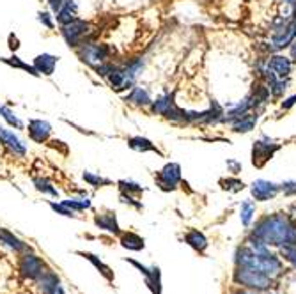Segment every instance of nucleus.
<instances>
[{
	"label": "nucleus",
	"mask_w": 296,
	"mask_h": 294,
	"mask_svg": "<svg viewBox=\"0 0 296 294\" xmlns=\"http://www.w3.org/2000/svg\"><path fill=\"white\" fill-rule=\"evenodd\" d=\"M241 222H243V225H250V220H252V216H253V213H256V205H253V202H250V200H245L241 204Z\"/></svg>",
	"instance_id": "cd10ccee"
},
{
	"label": "nucleus",
	"mask_w": 296,
	"mask_h": 294,
	"mask_svg": "<svg viewBox=\"0 0 296 294\" xmlns=\"http://www.w3.org/2000/svg\"><path fill=\"white\" fill-rule=\"evenodd\" d=\"M268 67L277 74V78H282L284 80L285 76H289L291 73V60L284 55H273L268 62Z\"/></svg>",
	"instance_id": "f8f14e48"
},
{
	"label": "nucleus",
	"mask_w": 296,
	"mask_h": 294,
	"mask_svg": "<svg viewBox=\"0 0 296 294\" xmlns=\"http://www.w3.org/2000/svg\"><path fill=\"white\" fill-rule=\"evenodd\" d=\"M78 55L82 59V62L89 64L91 67H98L100 64L107 62L108 55H110V50L105 45H100V43L86 41L78 46Z\"/></svg>",
	"instance_id": "20e7f679"
},
{
	"label": "nucleus",
	"mask_w": 296,
	"mask_h": 294,
	"mask_svg": "<svg viewBox=\"0 0 296 294\" xmlns=\"http://www.w3.org/2000/svg\"><path fill=\"white\" fill-rule=\"evenodd\" d=\"M62 204L71 209V211H83V209L91 207L89 198H69V200H62Z\"/></svg>",
	"instance_id": "a878e982"
},
{
	"label": "nucleus",
	"mask_w": 296,
	"mask_h": 294,
	"mask_svg": "<svg viewBox=\"0 0 296 294\" xmlns=\"http://www.w3.org/2000/svg\"><path fill=\"white\" fill-rule=\"evenodd\" d=\"M82 255H83V257L87 259V261H91V262H93V264H94V268H96V269H100V273H101V275L105 276V278L108 280V282H112V280H114V273H112V269L108 268L107 264H103V262H101L100 259L96 257V255H94V254H89V251H82Z\"/></svg>",
	"instance_id": "4be33fe9"
},
{
	"label": "nucleus",
	"mask_w": 296,
	"mask_h": 294,
	"mask_svg": "<svg viewBox=\"0 0 296 294\" xmlns=\"http://www.w3.org/2000/svg\"><path fill=\"white\" fill-rule=\"evenodd\" d=\"M43 269H45V262L34 254L23 255L22 262H20V271L25 276H29V278H39L43 275Z\"/></svg>",
	"instance_id": "423d86ee"
},
{
	"label": "nucleus",
	"mask_w": 296,
	"mask_h": 294,
	"mask_svg": "<svg viewBox=\"0 0 296 294\" xmlns=\"http://www.w3.org/2000/svg\"><path fill=\"white\" fill-rule=\"evenodd\" d=\"M48 4H50L52 11H54V13H57V11L66 4V0H48Z\"/></svg>",
	"instance_id": "4c0bfd02"
},
{
	"label": "nucleus",
	"mask_w": 296,
	"mask_h": 294,
	"mask_svg": "<svg viewBox=\"0 0 296 294\" xmlns=\"http://www.w3.org/2000/svg\"><path fill=\"white\" fill-rule=\"evenodd\" d=\"M256 122H257L256 115H248V113H245L243 117L236 119V122L232 124V128H234V131H243V133H246V131H250L253 126H256Z\"/></svg>",
	"instance_id": "5701e85b"
},
{
	"label": "nucleus",
	"mask_w": 296,
	"mask_h": 294,
	"mask_svg": "<svg viewBox=\"0 0 296 294\" xmlns=\"http://www.w3.org/2000/svg\"><path fill=\"white\" fill-rule=\"evenodd\" d=\"M121 246L128 248V250H133V251H140V250H144V239L135 232H126V234H122V237H121Z\"/></svg>",
	"instance_id": "6ab92c4d"
},
{
	"label": "nucleus",
	"mask_w": 296,
	"mask_h": 294,
	"mask_svg": "<svg viewBox=\"0 0 296 294\" xmlns=\"http://www.w3.org/2000/svg\"><path fill=\"white\" fill-rule=\"evenodd\" d=\"M234 280L238 283H241V285L250 287V289H256V290H266L273 283V280L270 276H266L264 273L257 271L253 268H246V266H238Z\"/></svg>",
	"instance_id": "f03ea898"
},
{
	"label": "nucleus",
	"mask_w": 296,
	"mask_h": 294,
	"mask_svg": "<svg viewBox=\"0 0 296 294\" xmlns=\"http://www.w3.org/2000/svg\"><path fill=\"white\" fill-rule=\"evenodd\" d=\"M9 41H11V45H9V48L13 50V52H15V50H18V46H20V43H18V39L15 37V35H9Z\"/></svg>",
	"instance_id": "ea45409f"
},
{
	"label": "nucleus",
	"mask_w": 296,
	"mask_h": 294,
	"mask_svg": "<svg viewBox=\"0 0 296 294\" xmlns=\"http://www.w3.org/2000/svg\"><path fill=\"white\" fill-rule=\"evenodd\" d=\"M185 241L197 251H204L207 248L206 236H204L202 232H199V230H190V232L185 236Z\"/></svg>",
	"instance_id": "a211bd4d"
},
{
	"label": "nucleus",
	"mask_w": 296,
	"mask_h": 294,
	"mask_svg": "<svg viewBox=\"0 0 296 294\" xmlns=\"http://www.w3.org/2000/svg\"><path fill=\"white\" fill-rule=\"evenodd\" d=\"M253 234L266 244L296 248V225L284 215H273L261 220Z\"/></svg>",
	"instance_id": "f257e3e1"
},
{
	"label": "nucleus",
	"mask_w": 296,
	"mask_h": 294,
	"mask_svg": "<svg viewBox=\"0 0 296 294\" xmlns=\"http://www.w3.org/2000/svg\"><path fill=\"white\" fill-rule=\"evenodd\" d=\"M124 101L126 103H132V105H137V106H144V105H149L151 98H149V94H147L146 89H142V87H132V92H130L128 96H126Z\"/></svg>",
	"instance_id": "dca6fc26"
},
{
	"label": "nucleus",
	"mask_w": 296,
	"mask_h": 294,
	"mask_svg": "<svg viewBox=\"0 0 296 294\" xmlns=\"http://www.w3.org/2000/svg\"><path fill=\"white\" fill-rule=\"evenodd\" d=\"M0 243L2 244H6V246H9L11 250H15V251H22V250H25V243H23L22 239H18L16 236H13L9 230H6V229H0Z\"/></svg>",
	"instance_id": "aec40b11"
},
{
	"label": "nucleus",
	"mask_w": 296,
	"mask_h": 294,
	"mask_svg": "<svg viewBox=\"0 0 296 294\" xmlns=\"http://www.w3.org/2000/svg\"><path fill=\"white\" fill-rule=\"evenodd\" d=\"M128 145L133 149V151H139V152L153 151V152H158V154H160V151H158L156 145H154L151 140H147V138H144V137H132V138H128Z\"/></svg>",
	"instance_id": "f3484780"
},
{
	"label": "nucleus",
	"mask_w": 296,
	"mask_h": 294,
	"mask_svg": "<svg viewBox=\"0 0 296 294\" xmlns=\"http://www.w3.org/2000/svg\"><path fill=\"white\" fill-rule=\"evenodd\" d=\"M0 115L4 117V120L9 124V126H13V128H22V122H20V119L15 115V112H13L11 108H8L6 105H0Z\"/></svg>",
	"instance_id": "bb28decb"
},
{
	"label": "nucleus",
	"mask_w": 296,
	"mask_h": 294,
	"mask_svg": "<svg viewBox=\"0 0 296 294\" xmlns=\"http://www.w3.org/2000/svg\"><path fill=\"white\" fill-rule=\"evenodd\" d=\"M280 254H282V257H284L285 261L292 262V266H296V248H292V246H282Z\"/></svg>",
	"instance_id": "2f4dec72"
},
{
	"label": "nucleus",
	"mask_w": 296,
	"mask_h": 294,
	"mask_svg": "<svg viewBox=\"0 0 296 294\" xmlns=\"http://www.w3.org/2000/svg\"><path fill=\"white\" fill-rule=\"evenodd\" d=\"M179 181H181V169H179L178 163H168V165H165L156 177L158 186L165 191L174 190V188L178 186Z\"/></svg>",
	"instance_id": "39448f33"
},
{
	"label": "nucleus",
	"mask_w": 296,
	"mask_h": 294,
	"mask_svg": "<svg viewBox=\"0 0 296 294\" xmlns=\"http://www.w3.org/2000/svg\"><path fill=\"white\" fill-rule=\"evenodd\" d=\"M296 103V96H291L289 99H285V103H282V108L284 110H287V108H291L292 105Z\"/></svg>",
	"instance_id": "58836bf2"
},
{
	"label": "nucleus",
	"mask_w": 296,
	"mask_h": 294,
	"mask_svg": "<svg viewBox=\"0 0 296 294\" xmlns=\"http://www.w3.org/2000/svg\"><path fill=\"white\" fill-rule=\"evenodd\" d=\"M174 106L176 105H174V101H172V96L167 94V96L158 98L156 101H153V112L158 113V115H167Z\"/></svg>",
	"instance_id": "412c9836"
},
{
	"label": "nucleus",
	"mask_w": 296,
	"mask_h": 294,
	"mask_svg": "<svg viewBox=\"0 0 296 294\" xmlns=\"http://www.w3.org/2000/svg\"><path fill=\"white\" fill-rule=\"evenodd\" d=\"M0 142H2V145H6V147H8L9 151L13 152V154L22 156V158L27 154V147H25V144H23V142L20 140V138L16 137V135L13 133L11 130H6V128H0Z\"/></svg>",
	"instance_id": "0eeeda50"
},
{
	"label": "nucleus",
	"mask_w": 296,
	"mask_h": 294,
	"mask_svg": "<svg viewBox=\"0 0 296 294\" xmlns=\"http://www.w3.org/2000/svg\"><path fill=\"white\" fill-rule=\"evenodd\" d=\"M76 18V4L75 0H66V4L57 11V21L59 25H66Z\"/></svg>",
	"instance_id": "2eb2a0df"
},
{
	"label": "nucleus",
	"mask_w": 296,
	"mask_h": 294,
	"mask_svg": "<svg viewBox=\"0 0 296 294\" xmlns=\"http://www.w3.org/2000/svg\"><path fill=\"white\" fill-rule=\"evenodd\" d=\"M161 275H160V269L153 268L151 269V275L147 276V287L153 290V294H161V282H160Z\"/></svg>",
	"instance_id": "393cba45"
},
{
	"label": "nucleus",
	"mask_w": 296,
	"mask_h": 294,
	"mask_svg": "<svg viewBox=\"0 0 296 294\" xmlns=\"http://www.w3.org/2000/svg\"><path fill=\"white\" fill-rule=\"evenodd\" d=\"M50 133H52V126L47 122V120L36 119V120H30L29 122V137L32 138L34 142H37V144L47 142L48 137H50Z\"/></svg>",
	"instance_id": "9d476101"
},
{
	"label": "nucleus",
	"mask_w": 296,
	"mask_h": 294,
	"mask_svg": "<svg viewBox=\"0 0 296 294\" xmlns=\"http://www.w3.org/2000/svg\"><path fill=\"white\" fill-rule=\"evenodd\" d=\"M236 294H256V292H246V290H241V292H236Z\"/></svg>",
	"instance_id": "79ce46f5"
},
{
	"label": "nucleus",
	"mask_w": 296,
	"mask_h": 294,
	"mask_svg": "<svg viewBox=\"0 0 296 294\" xmlns=\"http://www.w3.org/2000/svg\"><path fill=\"white\" fill-rule=\"evenodd\" d=\"M39 21H41V23H43L47 28H54V21H52L50 13H47V11H41V13H39Z\"/></svg>",
	"instance_id": "c9c22d12"
},
{
	"label": "nucleus",
	"mask_w": 296,
	"mask_h": 294,
	"mask_svg": "<svg viewBox=\"0 0 296 294\" xmlns=\"http://www.w3.org/2000/svg\"><path fill=\"white\" fill-rule=\"evenodd\" d=\"M57 57L50 55V53H43V55H37L34 59V67L39 74H45V76H50L54 74V69L57 66Z\"/></svg>",
	"instance_id": "9b49d317"
},
{
	"label": "nucleus",
	"mask_w": 296,
	"mask_h": 294,
	"mask_svg": "<svg viewBox=\"0 0 296 294\" xmlns=\"http://www.w3.org/2000/svg\"><path fill=\"white\" fill-rule=\"evenodd\" d=\"M4 60L8 66H13V67H18V69H23V71H27V73H30V74H34V76H39V73L36 71V67L34 66H29V64H25L23 62L20 57H16V55H13V57H9V59H2Z\"/></svg>",
	"instance_id": "b1692460"
},
{
	"label": "nucleus",
	"mask_w": 296,
	"mask_h": 294,
	"mask_svg": "<svg viewBox=\"0 0 296 294\" xmlns=\"http://www.w3.org/2000/svg\"><path fill=\"white\" fill-rule=\"evenodd\" d=\"M34 184H36L37 190L43 191V193H48V195H52V197H57V195H59V191L55 190L54 186H52V183L48 179H41V177H36V179H34Z\"/></svg>",
	"instance_id": "c85d7f7f"
},
{
	"label": "nucleus",
	"mask_w": 296,
	"mask_h": 294,
	"mask_svg": "<svg viewBox=\"0 0 296 294\" xmlns=\"http://www.w3.org/2000/svg\"><path fill=\"white\" fill-rule=\"evenodd\" d=\"M107 80H108V83L112 85V89H115L117 92L132 89V85H133V80H130V78L126 76L124 67H117V66L112 67V71L107 74Z\"/></svg>",
	"instance_id": "1a4fd4ad"
},
{
	"label": "nucleus",
	"mask_w": 296,
	"mask_h": 294,
	"mask_svg": "<svg viewBox=\"0 0 296 294\" xmlns=\"http://www.w3.org/2000/svg\"><path fill=\"white\" fill-rule=\"evenodd\" d=\"M284 2H287V4H294L296 0H284Z\"/></svg>",
	"instance_id": "37998d69"
},
{
	"label": "nucleus",
	"mask_w": 296,
	"mask_h": 294,
	"mask_svg": "<svg viewBox=\"0 0 296 294\" xmlns=\"http://www.w3.org/2000/svg\"><path fill=\"white\" fill-rule=\"evenodd\" d=\"M121 202H122V204L133 205V207H137V209H142V204H140V202H137L130 193H121Z\"/></svg>",
	"instance_id": "f704fd0d"
},
{
	"label": "nucleus",
	"mask_w": 296,
	"mask_h": 294,
	"mask_svg": "<svg viewBox=\"0 0 296 294\" xmlns=\"http://www.w3.org/2000/svg\"><path fill=\"white\" fill-rule=\"evenodd\" d=\"M50 207L54 209V211H57V213H61L62 216H75V211H71L69 207H66L64 204H55V202H50Z\"/></svg>",
	"instance_id": "473e14b6"
},
{
	"label": "nucleus",
	"mask_w": 296,
	"mask_h": 294,
	"mask_svg": "<svg viewBox=\"0 0 296 294\" xmlns=\"http://www.w3.org/2000/svg\"><path fill=\"white\" fill-rule=\"evenodd\" d=\"M278 186L275 183H270V181H264V179H257L252 183V195L256 200H270L277 195Z\"/></svg>",
	"instance_id": "6e6552de"
},
{
	"label": "nucleus",
	"mask_w": 296,
	"mask_h": 294,
	"mask_svg": "<svg viewBox=\"0 0 296 294\" xmlns=\"http://www.w3.org/2000/svg\"><path fill=\"white\" fill-rule=\"evenodd\" d=\"M94 223H96L100 229L108 230V232H112V234H121L117 218H115V213H103V215H96L94 216Z\"/></svg>",
	"instance_id": "ddd939ff"
},
{
	"label": "nucleus",
	"mask_w": 296,
	"mask_h": 294,
	"mask_svg": "<svg viewBox=\"0 0 296 294\" xmlns=\"http://www.w3.org/2000/svg\"><path fill=\"white\" fill-rule=\"evenodd\" d=\"M61 34L64 41L73 48H78L82 43H86V37L91 34V25L86 20L75 18L73 21L66 25H61Z\"/></svg>",
	"instance_id": "7ed1b4c3"
},
{
	"label": "nucleus",
	"mask_w": 296,
	"mask_h": 294,
	"mask_svg": "<svg viewBox=\"0 0 296 294\" xmlns=\"http://www.w3.org/2000/svg\"><path fill=\"white\" fill-rule=\"evenodd\" d=\"M275 149H277V145L270 149V144L256 142V145H253V165L263 166L264 161H268V159L271 158V154H273Z\"/></svg>",
	"instance_id": "4468645a"
},
{
	"label": "nucleus",
	"mask_w": 296,
	"mask_h": 294,
	"mask_svg": "<svg viewBox=\"0 0 296 294\" xmlns=\"http://www.w3.org/2000/svg\"><path fill=\"white\" fill-rule=\"evenodd\" d=\"M282 190H284L287 195L296 193V181H287V183H284L282 184Z\"/></svg>",
	"instance_id": "e433bc0d"
},
{
	"label": "nucleus",
	"mask_w": 296,
	"mask_h": 294,
	"mask_svg": "<svg viewBox=\"0 0 296 294\" xmlns=\"http://www.w3.org/2000/svg\"><path fill=\"white\" fill-rule=\"evenodd\" d=\"M291 57L294 59V62H296V37L292 39V43H291Z\"/></svg>",
	"instance_id": "a19ab883"
},
{
	"label": "nucleus",
	"mask_w": 296,
	"mask_h": 294,
	"mask_svg": "<svg viewBox=\"0 0 296 294\" xmlns=\"http://www.w3.org/2000/svg\"><path fill=\"white\" fill-rule=\"evenodd\" d=\"M117 184L122 193H142L144 191L142 186H139L137 183H132V181H119Z\"/></svg>",
	"instance_id": "7c9ffc66"
},
{
	"label": "nucleus",
	"mask_w": 296,
	"mask_h": 294,
	"mask_svg": "<svg viewBox=\"0 0 296 294\" xmlns=\"http://www.w3.org/2000/svg\"><path fill=\"white\" fill-rule=\"evenodd\" d=\"M222 184H225V190H231V191H239L245 184L238 179H227V181H222Z\"/></svg>",
	"instance_id": "72a5a7b5"
},
{
	"label": "nucleus",
	"mask_w": 296,
	"mask_h": 294,
	"mask_svg": "<svg viewBox=\"0 0 296 294\" xmlns=\"http://www.w3.org/2000/svg\"><path fill=\"white\" fill-rule=\"evenodd\" d=\"M83 181H86V183H89L91 186H94V188L103 186V184H110V179H107V177H101V176H96V174H93V172H83Z\"/></svg>",
	"instance_id": "c756f323"
}]
</instances>
